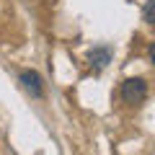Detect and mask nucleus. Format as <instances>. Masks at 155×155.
<instances>
[{
    "mask_svg": "<svg viewBox=\"0 0 155 155\" xmlns=\"http://www.w3.org/2000/svg\"><path fill=\"white\" fill-rule=\"evenodd\" d=\"M147 57H150V62H153V65H155V41H153V44L147 47Z\"/></svg>",
    "mask_w": 155,
    "mask_h": 155,
    "instance_id": "nucleus-5",
    "label": "nucleus"
},
{
    "mask_svg": "<svg viewBox=\"0 0 155 155\" xmlns=\"http://www.w3.org/2000/svg\"><path fill=\"white\" fill-rule=\"evenodd\" d=\"M124 104L134 106V104H142L145 96H147V83H145V78H127L122 83V91H119Z\"/></svg>",
    "mask_w": 155,
    "mask_h": 155,
    "instance_id": "nucleus-1",
    "label": "nucleus"
},
{
    "mask_svg": "<svg viewBox=\"0 0 155 155\" xmlns=\"http://www.w3.org/2000/svg\"><path fill=\"white\" fill-rule=\"evenodd\" d=\"M18 80H21L26 93H31L34 98H44V83H41V75L36 70H21Z\"/></svg>",
    "mask_w": 155,
    "mask_h": 155,
    "instance_id": "nucleus-2",
    "label": "nucleus"
},
{
    "mask_svg": "<svg viewBox=\"0 0 155 155\" xmlns=\"http://www.w3.org/2000/svg\"><path fill=\"white\" fill-rule=\"evenodd\" d=\"M88 60H91V65H96V67H106L111 62V49L109 47H96V49H91Z\"/></svg>",
    "mask_w": 155,
    "mask_h": 155,
    "instance_id": "nucleus-3",
    "label": "nucleus"
},
{
    "mask_svg": "<svg viewBox=\"0 0 155 155\" xmlns=\"http://www.w3.org/2000/svg\"><path fill=\"white\" fill-rule=\"evenodd\" d=\"M142 21L150 23V26H155V0H145V5H142Z\"/></svg>",
    "mask_w": 155,
    "mask_h": 155,
    "instance_id": "nucleus-4",
    "label": "nucleus"
}]
</instances>
